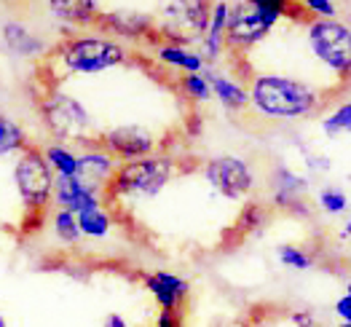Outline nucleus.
Wrapping results in <instances>:
<instances>
[{
	"instance_id": "f257e3e1",
	"label": "nucleus",
	"mask_w": 351,
	"mask_h": 327,
	"mask_svg": "<svg viewBox=\"0 0 351 327\" xmlns=\"http://www.w3.org/2000/svg\"><path fill=\"white\" fill-rule=\"evenodd\" d=\"M247 91H250V108L258 110L263 119H306L319 108V94L308 84L279 73L252 75Z\"/></svg>"
},
{
	"instance_id": "f03ea898",
	"label": "nucleus",
	"mask_w": 351,
	"mask_h": 327,
	"mask_svg": "<svg viewBox=\"0 0 351 327\" xmlns=\"http://www.w3.org/2000/svg\"><path fill=\"white\" fill-rule=\"evenodd\" d=\"M129 60L123 43L105 35H64L62 43L49 51L46 64L59 75H97Z\"/></svg>"
},
{
	"instance_id": "7ed1b4c3",
	"label": "nucleus",
	"mask_w": 351,
	"mask_h": 327,
	"mask_svg": "<svg viewBox=\"0 0 351 327\" xmlns=\"http://www.w3.org/2000/svg\"><path fill=\"white\" fill-rule=\"evenodd\" d=\"M38 110H40L46 129L54 134V143H64V145L78 143L81 148L99 145V134L94 132V119L75 97L51 86L43 94Z\"/></svg>"
},
{
	"instance_id": "20e7f679",
	"label": "nucleus",
	"mask_w": 351,
	"mask_h": 327,
	"mask_svg": "<svg viewBox=\"0 0 351 327\" xmlns=\"http://www.w3.org/2000/svg\"><path fill=\"white\" fill-rule=\"evenodd\" d=\"M172 178H175V161L169 156L153 153L147 158L126 161L118 167L110 185L105 188V199H121V196L153 199L169 185Z\"/></svg>"
},
{
	"instance_id": "39448f33",
	"label": "nucleus",
	"mask_w": 351,
	"mask_h": 327,
	"mask_svg": "<svg viewBox=\"0 0 351 327\" xmlns=\"http://www.w3.org/2000/svg\"><path fill=\"white\" fill-rule=\"evenodd\" d=\"M287 11H290L287 3H274V0L234 3L228 30H226V49H231V51L252 49L276 27L279 19L287 16Z\"/></svg>"
},
{
	"instance_id": "423d86ee",
	"label": "nucleus",
	"mask_w": 351,
	"mask_h": 327,
	"mask_svg": "<svg viewBox=\"0 0 351 327\" xmlns=\"http://www.w3.org/2000/svg\"><path fill=\"white\" fill-rule=\"evenodd\" d=\"M14 182L19 191V199L27 212V223H38V217L51 204V191H54V175L43 158L40 148L29 145L16 156L14 164Z\"/></svg>"
},
{
	"instance_id": "0eeeda50",
	"label": "nucleus",
	"mask_w": 351,
	"mask_h": 327,
	"mask_svg": "<svg viewBox=\"0 0 351 327\" xmlns=\"http://www.w3.org/2000/svg\"><path fill=\"white\" fill-rule=\"evenodd\" d=\"M308 49L324 67L341 78L351 75V27L338 19H311L308 22Z\"/></svg>"
},
{
	"instance_id": "6e6552de",
	"label": "nucleus",
	"mask_w": 351,
	"mask_h": 327,
	"mask_svg": "<svg viewBox=\"0 0 351 327\" xmlns=\"http://www.w3.org/2000/svg\"><path fill=\"white\" fill-rule=\"evenodd\" d=\"M204 178L226 199H244L255 188V175H252L250 164L244 158H239V156L209 158L204 167Z\"/></svg>"
},
{
	"instance_id": "1a4fd4ad",
	"label": "nucleus",
	"mask_w": 351,
	"mask_h": 327,
	"mask_svg": "<svg viewBox=\"0 0 351 327\" xmlns=\"http://www.w3.org/2000/svg\"><path fill=\"white\" fill-rule=\"evenodd\" d=\"M99 145L108 150L118 164L126 161H137V158H147L156 153V137L147 132L145 126L137 123H123V126H113L105 134H99Z\"/></svg>"
},
{
	"instance_id": "9d476101",
	"label": "nucleus",
	"mask_w": 351,
	"mask_h": 327,
	"mask_svg": "<svg viewBox=\"0 0 351 327\" xmlns=\"http://www.w3.org/2000/svg\"><path fill=\"white\" fill-rule=\"evenodd\" d=\"M51 202L57 209L64 212H84L88 207H97V204H105V193L86 185L84 180L78 178H54V191H51Z\"/></svg>"
},
{
	"instance_id": "9b49d317",
	"label": "nucleus",
	"mask_w": 351,
	"mask_h": 327,
	"mask_svg": "<svg viewBox=\"0 0 351 327\" xmlns=\"http://www.w3.org/2000/svg\"><path fill=\"white\" fill-rule=\"evenodd\" d=\"M118 167L121 164L102 145H86L78 150V175L75 178L105 193V188L110 185Z\"/></svg>"
},
{
	"instance_id": "f8f14e48",
	"label": "nucleus",
	"mask_w": 351,
	"mask_h": 327,
	"mask_svg": "<svg viewBox=\"0 0 351 327\" xmlns=\"http://www.w3.org/2000/svg\"><path fill=\"white\" fill-rule=\"evenodd\" d=\"M147 293L156 298V303L161 306V311H175L180 314L185 298L191 293V282L177 276L172 271H150L143 276Z\"/></svg>"
},
{
	"instance_id": "ddd939ff",
	"label": "nucleus",
	"mask_w": 351,
	"mask_h": 327,
	"mask_svg": "<svg viewBox=\"0 0 351 327\" xmlns=\"http://www.w3.org/2000/svg\"><path fill=\"white\" fill-rule=\"evenodd\" d=\"M0 40L11 54L22 60H38L49 54V43L40 38V32H35L22 19H5L0 27Z\"/></svg>"
},
{
	"instance_id": "4468645a",
	"label": "nucleus",
	"mask_w": 351,
	"mask_h": 327,
	"mask_svg": "<svg viewBox=\"0 0 351 327\" xmlns=\"http://www.w3.org/2000/svg\"><path fill=\"white\" fill-rule=\"evenodd\" d=\"M231 8H234L231 3L209 5V27H206L204 38L199 40V57L204 60L206 67L220 62L226 54V30H228V19H231Z\"/></svg>"
},
{
	"instance_id": "2eb2a0df",
	"label": "nucleus",
	"mask_w": 351,
	"mask_h": 327,
	"mask_svg": "<svg viewBox=\"0 0 351 327\" xmlns=\"http://www.w3.org/2000/svg\"><path fill=\"white\" fill-rule=\"evenodd\" d=\"M97 25L105 27L108 32H113V35L129 38V40H137V38H145L150 32H156L150 14L129 11V8H116V11H108V14H99Z\"/></svg>"
},
{
	"instance_id": "dca6fc26",
	"label": "nucleus",
	"mask_w": 351,
	"mask_h": 327,
	"mask_svg": "<svg viewBox=\"0 0 351 327\" xmlns=\"http://www.w3.org/2000/svg\"><path fill=\"white\" fill-rule=\"evenodd\" d=\"M274 204L282 209H290V212H298L303 204V193L308 191V182L306 178H300L298 172L287 169V167H276L274 169Z\"/></svg>"
},
{
	"instance_id": "f3484780",
	"label": "nucleus",
	"mask_w": 351,
	"mask_h": 327,
	"mask_svg": "<svg viewBox=\"0 0 351 327\" xmlns=\"http://www.w3.org/2000/svg\"><path fill=\"white\" fill-rule=\"evenodd\" d=\"M204 75L206 81H209L212 94L220 99L223 108H228V110H244V108H250V91H247V86H241L236 78L223 75V73H217L212 67H206Z\"/></svg>"
},
{
	"instance_id": "a211bd4d",
	"label": "nucleus",
	"mask_w": 351,
	"mask_h": 327,
	"mask_svg": "<svg viewBox=\"0 0 351 327\" xmlns=\"http://www.w3.org/2000/svg\"><path fill=\"white\" fill-rule=\"evenodd\" d=\"M49 14L64 22L67 27H84V25H97L99 19V5L88 0H54L46 5Z\"/></svg>"
},
{
	"instance_id": "6ab92c4d",
	"label": "nucleus",
	"mask_w": 351,
	"mask_h": 327,
	"mask_svg": "<svg viewBox=\"0 0 351 327\" xmlns=\"http://www.w3.org/2000/svg\"><path fill=\"white\" fill-rule=\"evenodd\" d=\"M156 60L169 64V67L182 70L185 75H191V73H204L206 70V64H204V60L199 57V51L185 49V46H172V43L156 46Z\"/></svg>"
},
{
	"instance_id": "aec40b11",
	"label": "nucleus",
	"mask_w": 351,
	"mask_h": 327,
	"mask_svg": "<svg viewBox=\"0 0 351 327\" xmlns=\"http://www.w3.org/2000/svg\"><path fill=\"white\" fill-rule=\"evenodd\" d=\"M43 158L51 169L54 178H75L78 175V150H73L64 143H46L43 148Z\"/></svg>"
},
{
	"instance_id": "412c9836",
	"label": "nucleus",
	"mask_w": 351,
	"mask_h": 327,
	"mask_svg": "<svg viewBox=\"0 0 351 327\" xmlns=\"http://www.w3.org/2000/svg\"><path fill=\"white\" fill-rule=\"evenodd\" d=\"M75 220H78L81 237L86 239H105L110 237V231H113V215L105 209V204H97V207L78 212Z\"/></svg>"
},
{
	"instance_id": "4be33fe9",
	"label": "nucleus",
	"mask_w": 351,
	"mask_h": 327,
	"mask_svg": "<svg viewBox=\"0 0 351 327\" xmlns=\"http://www.w3.org/2000/svg\"><path fill=\"white\" fill-rule=\"evenodd\" d=\"M29 148L25 126L11 116L0 113V156H19L22 150Z\"/></svg>"
},
{
	"instance_id": "5701e85b",
	"label": "nucleus",
	"mask_w": 351,
	"mask_h": 327,
	"mask_svg": "<svg viewBox=\"0 0 351 327\" xmlns=\"http://www.w3.org/2000/svg\"><path fill=\"white\" fill-rule=\"evenodd\" d=\"M51 231L54 237L64 244V247H75L81 241V228H78V220L73 212H64V209H54L51 212Z\"/></svg>"
},
{
	"instance_id": "b1692460",
	"label": "nucleus",
	"mask_w": 351,
	"mask_h": 327,
	"mask_svg": "<svg viewBox=\"0 0 351 327\" xmlns=\"http://www.w3.org/2000/svg\"><path fill=\"white\" fill-rule=\"evenodd\" d=\"M322 132L327 137H335V134H341V132H349L351 134V102L338 105V108L322 121Z\"/></svg>"
},
{
	"instance_id": "393cba45",
	"label": "nucleus",
	"mask_w": 351,
	"mask_h": 327,
	"mask_svg": "<svg viewBox=\"0 0 351 327\" xmlns=\"http://www.w3.org/2000/svg\"><path fill=\"white\" fill-rule=\"evenodd\" d=\"M180 89L185 91V94H188L193 102H209V99H212V89H209V81H206L204 73H191V75H182Z\"/></svg>"
},
{
	"instance_id": "a878e982",
	"label": "nucleus",
	"mask_w": 351,
	"mask_h": 327,
	"mask_svg": "<svg viewBox=\"0 0 351 327\" xmlns=\"http://www.w3.org/2000/svg\"><path fill=\"white\" fill-rule=\"evenodd\" d=\"M279 263L287 268H295V271H308L314 266V258L300 247L285 244V247H279Z\"/></svg>"
},
{
	"instance_id": "bb28decb",
	"label": "nucleus",
	"mask_w": 351,
	"mask_h": 327,
	"mask_svg": "<svg viewBox=\"0 0 351 327\" xmlns=\"http://www.w3.org/2000/svg\"><path fill=\"white\" fill-rule=\"evenodd\" d=\"M319 207L324 212H330V215H341V212H346L349 209V196L341 191V188H332V185H324L322 191H319Z\"/></svg>"
},
{
	"instance_id": "cd10ccee",
	"label": "nucleus",
	"mask_w": 351,
	"mask_h": 327,
	"mask_svg": "<svg viewBox=\"0 0 351 327\" xmlns=\"http://www.w3.org/2000/svg\"><path fill=\"white\" fill-rule=\"evenodd\" d=\"M265 223V209L261 204H247L244 212H241V217H239V223H236V231H255V228H261Z\"/></svg>"
},
{
	"instance_id": "c85d7f7f",
	"label": "nucleus",
	"mask_w": 351,
	"mask_h": 327,
	"mask_svg": "<svg viewBox=\"0 0 351 327\" xmlns=\"http://www.w3.org/2000/svg\"><path fill=\"white\" fill-rule=\"evenodd\" d=\"M303 8L311 11L317 19H335L338 16V5L330 0H308V3H303Z\"/></svg>"
},
{
	"instance_id": "c756f323",
	"label": "nucleus",
	"mask_w": 351,
	"mask_h": 327,
	"mask_svg": "<svg viewBox=\"0 0 351 327\" xmlns=\"http://www.w3.org/2000/svg\"><path fill=\"white\" fill-rule=\"evenodd\" d=\"M335 314L341 322H351V298L349 295H341L335 300Z\"/></svg>"
},
{
	"instance_id": "7c9ffc66",
	"label": "nucleus",
	"mask_w": 351,
	"mask_h": 327,
	"mask_svg": "<svg viewBox=\"0 0 351 327\" xmlns=\"http://www.w3.org/2000/svg\"><path fill=\"white\" fill-rule=\"evenodd\" d=\"M290 319L295 322V327H322L314 319V314H308V311H293Z\"/></svg>"
},
{
	"instance_id": "2f4dec72",
	"label": "nucleus",
	"mask_w": 351,
	"mask_h": 327,
	"mask_svg": "<svg viewBox=\"0 0 351 327\" xmlns=\"http://www.w3.org/2000/svg\"><path fill=\"white\" fill-rule=\"evenodd\" d=\"M156 327H182V317L175 311H161L156 319Z\"/></svg>"
},
{
	"instance_id": "473e14b6",
	"label": "nucleus",
	"mask_w": 351,
	"mask_h": 327,
	"mask_svg": "<svg viewBox=\"0 0 351 327\" xmlns=\"http://www.w3.org/2000/svg\"><path fill=\"white\" fill-rule=\"evenodd\" d=\"M102 327H129V322H126L121 314H108V317L102 319Z\"/></svg>"
},
{
	"instance_id": "72a5a7b5",
	"label": "nucleus",
	"mask_w": 351,
	"mask_h": 327,
	"mask_svg": "<svg viewBox=\"0 0 351 327\" xmlns=\"http://www.w3.org/2000/svg\"><path fill=\"white\" fill-rule=\"evenodd\" d=\"M343 234H346V237H351V217L346 220V226H343Z\"/></svg>"
},
{
	"instance_id": "f704fd0d",
	"label": "nucleus",
	"mask_w": 351,
	"mask_h": 327,
	"mask_svg": "<svg viewBox=\"0 0 351 327\" xmlns=\"http://www.w3.org/2000/svg\"><path fill=\"white\" fill-rule=\"evenodd\" d=\"M241 327H258V325H252V322H241Z\"/></svg>"
},
{
	"instance_id": "c9c22d12",
	"label": "nucleus",
	"mask_w": 351,
	"mask_h": 327,
	"mask_svg": "<svg viewBox=\"0 0 351 327\" xmlns=\"http://www.w3.org/2000/svg\"><path fill=\"white\" fill-rule=\"evenodd\" d=\"M346 295L351 298V282H349V284H346Z\"/></svg>"
},
{
	"instance_id": "e433bc0d",
	"label": "nucleus",
	"mask_w": 351,
	"mask_h": 327,
	"mask_svg": "<svg viewBox=\"0 0 351 327\" xmlns=\"http://www.w3.org/2000/svg\"><path fill=\"white\" fill-rule=\"evenodd\" d=\"M0 327H8L5 325V319H3V314H0Z\"/></svg>"
},
{
	"instance_id": "4c0bfd02",
	"label": "nucleus",
	"mask_w": 351,
	"mask_h": 327,
	"mask_svg": "<svg viewBox=\"0 0 351 327\" xmlns=\"http://www.w3.org/2000/svg\"><path fill=\"white\" fill-rule=\"evenodd\" d=\"M338 327H351V322H341Z\"/></svg>"
},
{
	"instance_id": "58836bf2",
	"label": "nucleus",
	"mask_w": 351,
	"mask_h": 327,
	"mask_svg": "<svg viewBox=\"0 0 351 327\" xmlns=\"http://www.w3.org/2000/svg\"><path fill=\"white\" fill-rule=\"evenodd\" d=\"M346 25H349V27H351V16H349V19H346Z\"/></svg>"
}]
</instances>
